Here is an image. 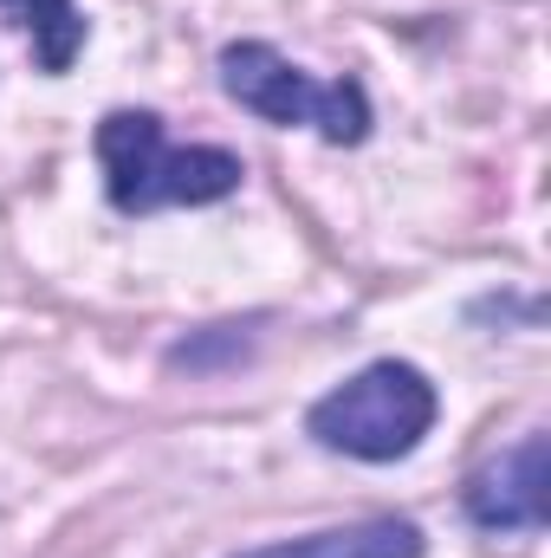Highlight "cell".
I'll return each mask as SVG.
<instances>
[{
  "label": "cell",
  "mask_w": 551,
  "mask_h": 558,
  "mask_svg": "<svg viewBox=\"0 0 551 558\" xmlns=\"http://www.w3.org/2000/svg\"><path fill=\"white\" fill-rule=\"evenodd\" d=\"M221 85L241 111L267 118V124H318L325 143H364L370 137V98L357 78L338 85H311L292 59H279L273 46L241 39L221 52Z\"/></svg>",
  "instance_id": "3"
},
{
  "label": "cell",
  "mask_w": 551,
  "mask_h": 558,
  "mask_svg": "<svg viewBox=\"0 0 551 558\" xmlns=\"http://www.w3.org/2000/svg\"><path fill=\"white\" fill-rule=\"evenodd\" d=\"M98 162H105V189L111 208L124 215H156V208H201L241 189V156L228 149H175L162 137L156 111H111L98 124Z\"/></svg>",
  "instance_id": "1"
},
{
  "label": "cell",
  "mask_w": 551,
  "mask_h": 558,
  "mask_svg": "<svg viewBox=\"0 0 551 558\" xmlns=\"http://www.w3.org/2000/svg\"><path fill=\"white\" fill-rule=\"evenodd\" d=\"M428 422H434V384L415 364L383 357V364L357 371L344 390L318 397L305 428L331 454H351V461H403L415 441L428 435Z\"/></svg>",
  "instance_id": "2"
},
{
  "label": "cell",
  "mask_w": 551,
  "mask_h": 558,
  "mask_svg": "<svg viewBox=\"0 0 551 558\" xmlns=\"http://www.w3.org/2000/svg\"><path fill=\"white\" fill-rule=\"evenodd\" d=\"M467 513L487 533H539L546 526V435H526L500 461L467 481Z\"/></svg>",
  "instance_id": "4"
},
{
  "label": "cell",
  "mask_w": 551,
  "mask_h": 558,
  "mask_svg": "<svg viewBox=\"0 0 551 558\" xmlns=\"http://www.w3.org/2000/svg\"><path fill=\"white\" fill-rule=\"evenodd\" d=\"M0 7H13L20 26L33 33V59H39V72H65V65L78 59V46H85V20H78L72 0H0Z\"/></svg>",
  "instance_id": "6"
},
{
  "label": "cell",
  "mask_w": 551,
  "mask_h": 558,
  "mask_svg": "<svg viewBox=\"0 0 551 558\" xmlns=\"http://www.w3.org/2000/svg\"><path fill=\"white\" fill-rule=\"evenodd\" d=\"M241 558H421V533L409 520H357V526H331L292 546H267V553Z\"/></svg>",
  "instance_id": "5"
}]
</instances>
